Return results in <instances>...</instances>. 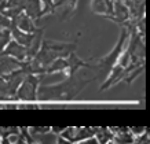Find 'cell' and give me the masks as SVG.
Listing matches in <instances>:
<instances>
[{
	"mask_svg": "<svg viewBox=\"0 0 150 144\" xmlns=\"http://www.w3.org/2000/svg\"><path fill=\"white\" fill-rule=\"evenodd\" d=\"M95 81V78L91 80H80L76 77H69L66 81L57 84L52 86L46 88H39L37 91V98L40 99H72L80 91L90 82Z\"/></svg>",
	"mask_w": 150,
	"mask_h": 144,
	"instance_id": "1",
	"label": "cell"
},
{
	"mask_svg": "<svg viewBox=\"0 0 150 144\" xmlns=\"http://www.w3.org/2000/svg\"><path fill=\"white\" fill-rule=\"evenodd\" d=\"M128 37H129V33H128V30L124 27L123 30H121V34H120V39H118L116 47H114L113 51H112L108 56L94 60V65H91V63L88 62V65H90L88 67L92 69V70H95V72L98 73L96 78H98V77H108L109 76L110 70L113 69V66H116V63H117L120 55L123 54V50H124V47H125V44H127Z\"/></svg>",
	"mask_w": 150,
	"mask_h": 144,
	"instance_id": "2",
	"label": "cell"
},
{
	"mask_svg": "<svg viewBox=\"0 0 150 144\" xmlns=\"http://www.w3.org/2000/svg\"><path fill=\"white\" fill-rule=\"evenodd\" d=\"M41 81V76H32L29 74L22 80L14 99L23 100V102H36L37 100V91L39 84Z\"/></svg>",
	"mask_w": 150,
	"mask_h": 144,
	"instance_id": "3",
	"label": "cell"
},
{
	"mask_svg": "<svg viewBox=\"0 0 150 144\" xmlns=\"http://www.w3.org/2000/svg\"><path fill=\"white\" fill-rule=\"evenodd\" d=\"M95 135V128H77V126H68L65 128V131L61 133V137L65 140H68L70 144H77L84 140L92 139Z\"/></svg>",
	"mask_w": 150,
	"mask_h": 144,
	"instance_id": "4",
	"label": "cell"
},
{
	"mask_svg": "<svg viewBox=\"0 0 150 144\" xmlns=\"http://www.w3.org/2000/svg\"><path fill=\"white\" fill-rule=\"evenodd\" d=\"M11 22L15 25V26L18 27L21 32H23V33H30V34H35V33H37V32H40V29L39 27H36V25H35V21H32V19L28 17L25 13H21L18 15V17H15V18L11 19Z\"/></svg>",
	"mask_w": 150,
	"mask_h": 144,
	"instance_id": "5",
	"label": "cell"
},
{
	"mask_svg": "<svg viewBox=\"0 0 150 144\" xmlns=\"http://www.w3.org/2000/svg\"><path fill=\"white\" fill-rule=\"evenodd\" d=\"M26 47L15 43L14 40H10V43L7 44V47L4 48V51L1 54L7 55L10 58L17 59L18 62H25L26 60Z\"/></svg>",
	"mask_w": 150,
	"mask_h": 144,
	"instance_id": "6",
	"label": "cell"
},
{
	"mask_svg": "<svg viewBox=\"0 0 150 144\" xmlns=\"http://www.w3.org/2000/svg\"><path fill=\"white\" fill-rule=\"evenodd\" d=\"M8 30H10V34H11V40H14L15 43H18V44H21V45H23V47H26V48L32 44L33 39L36 36V33H35V34H30V33H23V32H21L13 22L10 25ZM37 33H39V32H37Z\"/></svg>",
	"mask_w": 150,
	"mask_h": 144,
	"instance_id": "7",
	"label": "cell"
},
{
	"mask_svg": "<svg viewBox=\"0 0 150 144\" xmlns=\"http://www.w3.org/2000/svg\"><path fill=\"white\" fill-rule=\"evenodd\" d=\"M23 62H18L17 59L10 58L4 54H0V77H4L14 70H17L22 66Z\"/></svg>",
	"mask_w": 150,
	"mask_h": 144,
	"instance_id": "8",
	"label": "cell"
},
{
	"mask_svg": "<svg viewBox=\"0 0 150 144\" xmlns=\"http://www.w3.org/2000/svg\"><path fill=\"white\" fill-rule=\"evenodd\" d=\"M92 11L102 17H110L113 14V0H92Z\"/></svg>",
	"mask_w": 150,
	"mask_h": 144,
	"instance_id": "9",
	"label": "cell"
},
{
	"mask_svg": "<svg viewBox=\"0 0 150 144\" xmlns=\"http://www.w3.org/2000/svg\"><path fill=\"white\" fill-rule=\"evenodd\" d=\"M66 62H68V69H66V70H68V77H73L74 73L77 72L79 69L88 67V66H90L88 62H84V60L79 58L74 52H72V54L66 58Z\"/></svg>",
	"mask_w": 150,
	"mask_h": 144,
	"instance_id": "10",
	"label": "cell"
},
{
	"mask_svg": "<svg viewBox=\"0 0 150 144\" xmlns=\"http://www.w3.org/2000/svg\"><path fill=\"white\" fill-rule=\"evenodd\" d=\"M23 13L32 21L40 18V0H28L23 7Z\"/></svg>",
	"mask_w": 150,
	"mask_h": 144,
	"instance_id": "11",
	"label": "cell"
},
{
	"mask_svg": "<svg viewBox=\"0 0 150 144\" xmlns=\"http://www.w3.org/2000/svg\"><path fill=\"white\" fill-rule=\"evenodd\" d=\"M94 139L98 144H109L113 140V133L110 132L109 128H95Z\"/></svg>",
	"mask_w": 150,
	"mask_h": 144,
	"instance_id": "12",
	"label": "cell"
},
{
	"mask_svg": "<svg viewBox=\"0 0 150 144\" xmlns=\"http://www.w3.org/2000/svg\"><path fill=\"white\" fill-rule=\"evenodd\" d=\"M114 144H134L135 141V137L132 136V133L128 129L127 132H121V133H116L113 135V140H112Z\"/></svg>",
	"mask_w": 150,
	"mask_h": 144,
	"instance_id": "13",
	"label": "cell"
},
{
	"mask_svg": "<svg viewBox=\"0 0 150 144\" xmlns=\"http://www.w3.org/2000/svg\"><path fill=\"white\" fill-rule=\"evenodd\" d=\"M66 69H68V62H66V59H57V60H54V62L47 67L46 74L55 73V72H62V70H66Z\"/></svg>",
	"mask_w": 150,
	"mask_h": 144,
	"instance_id": "14",
	"label": "cell"
},
{
	"mask_svg": "<svg viewBox=\"0 0 150 144\" xmlns=\"http://www.w3.org/2000/svg\"><path fill=\"white\" fill-rule=\"evenodd\" d=\"M10 136H19V128H17V126H8V128L0 126V137L10 139Z\"/></svg>",
	"mask_w": 150,
	"mask_h": 144,
	"instance_id": "15",
	"label": "cell"
},
{
	"mask_svg": "<svg viewBox=\"0 0 150 144\" xmlns=\"http://www.w3.org/2000/svg\"><path fill=\"white\" fill-rule=\"evenodd\" d=\"M11 40V34H10L8 29H3L0 30V54L4 51V48L7 47V44Z\"/></svg>",
	"mask_w": 150,
	"mask_h": 144,
	"instance_id": "16",
	"label": "cell"
},
{
	"mask_svg": "<svg viewBox=\"0 0 150 144\" xmlns=\"http://www.w3.org/2000/svg\"><path fill=\"white\" fill-rule=\"evenodd\" d=\"M51 131V126H33L30 128V133L33 135H44Z\"/></svg>",
	"mask_w": 150,
	"mask_h": 144,
	"instance_id": "17",
	"label": "cell"
},
{
	"mask_svg": "<svg viewBox=\"0 0 150 144\" xmlns=\"http://www.w3.org/2000/svg\"><path fill=\"white\" fill-rule=\"evenodd\" d=\"M134 144H150V137H149V129L143 133V135L135 137V141Z\"/></svg>",
	"mask_w": 150,
	"mask_h": 144,
	"instance_id": "18",
	"label": "cell"
},
{
	"mask_svg": "<svg viewBox=\"0 0 150 144\" xmlns=\"http://www.w3.org/2000/svg\"><path fill=\"white\" fill-rule=\"evenodd\" d=\"M146 131H147V128H146V126H132V128H129V132L132 133L134 137H138V136L143 135Z\"/></svg>",
	"mask_w": 150,
	"mask_h": 144,
	"instance_id": "19",
	"label": "cell"
},
{
	"mask_svg": "<svg viewBox=\"0 0 150 144\" xmlns=\"http://www.w3.org/2000/svg\"><path fill=\"white\" fill-rule=\"evenodd\" d=\"M10 25H11V21L0 13V27H3V29H8Z\"/></svg>",
	"mask_w": 150,
	"mask_h": 144,
	"instance_id": "20",
	"label": "cell"
},
{
	"mask_svg": "<svg viewBox=\"0 0 150 144\" xmlns=\"http://www.w3.org/2000/svg\"><path fill=\"white\" fill-rule=\"evenodd\" d=\"M65 131V128H58V126H51V131L50 132H52V133H55V135H61L62 132Z\"/></svg>",
	"mask_w": 150,
	"mask_h": 144,
	"instance_id": "21",
	"label": "cell"
},
{
	"mask_svg": "<svg viewBox=\"0 0 150 144\" xmlns=\"http://www.w3.org/2000/svg\"><path fill=\"white\" fill-rule=\"evenodd\" d=\"M55 144H70V143H69L68 140L62 139L61 136H58V137H57V143H55Z\"/></svg>",
	"mask_w": 150,
	"mask_h": 144,
	"instance_id": "22",
	"label": "cell"
},
{
	"mask_svg": "<svg viewBox=\"0 0 150 144\" xmlns=\"http://www.w3.org/2000/svg\"><path fill=\"white\" fill-rule=\"evenodd\" d=\"M0 144H13L7 137H0Z\"/></svg>",
	"mask_w": 150,
	"mask_h": 144,
	"instance_id": "23",
	"label": "cell"
}]
</instances>
